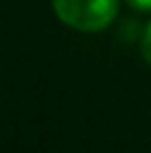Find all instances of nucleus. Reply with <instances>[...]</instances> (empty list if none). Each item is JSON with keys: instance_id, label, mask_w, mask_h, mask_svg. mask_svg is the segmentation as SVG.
<instances>
[{"instance_id": "1", "label": "nucleus", "mask_w": 151, "mask_h": 153, "mask_svg": "<svg viewBox=\"0 0 151 153\" xmlns=\"http://www.w3.org/2000/svg\"><path fill=\"white\" fill-rule=\"evenodd\" d=\"M120 0H54V11L67 27L102 31L116 20Z\"/></svg>"}, {"instance_id": "2", "label": "nucleus", "mask_w": 151, "mask_h": 153, "mask_svg": "<svg viewBox=\"0 0 151 153\" xmlns=\"http://www.w3.org/2000/svg\"><path fill=\"white\" fill-rule=\"evenodd\" d=\"M140 51H142V58L151 65V22L147 25V29H144V33H142V40H140Z\"/></svg>"}, {"instance_id": "3", "label": "nucleus", "mask_w": 151, "mask_h": 153, "mask_svg": "<svg viewBox=\"0 0 151 153\" xmlns=\"http://www.w3.org/2000/svg\"><path fill=\"white\" fill-rule=\"evenodd\" d=\"M127 2L138 11H151V0H127Z\"/></svg>"}]
</instances>
